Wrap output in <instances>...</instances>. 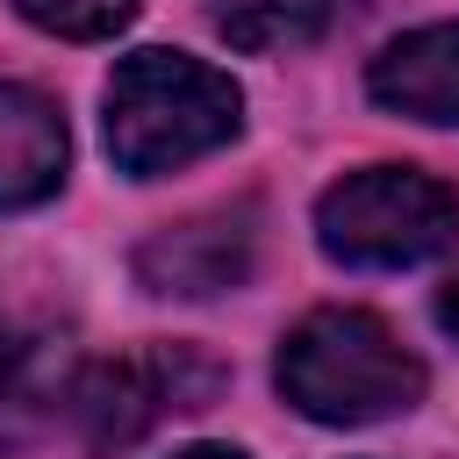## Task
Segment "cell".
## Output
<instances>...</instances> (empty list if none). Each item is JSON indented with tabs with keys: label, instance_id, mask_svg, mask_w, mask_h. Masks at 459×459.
I'll use <instances>...</instances> for the list:
<instances>
[{
	"label": "cell",
	"instance_id": "obj_5",
	"mask_svg": "<svg viewBox=\"0 0 459 459\" xmlns=\"http://www.w3.org/2000/svg\"><path fill=\"white\" fill-rule=\"evenodd\" d=\"M373 100L416 122H459V22H430L394 36L373 72H366Z\"/></svg>",
	"mask_w": 459,
	"mask_h": 459
},
{
	"label": "cell",
	"instance_id": "obj_10",
	"mask_svg": "<svg viewBox=\"0 0 459 459\" xmlns=\"http://www.w3.org/2000/svg\"><path fill=\"white\" fill-rule=\"evenodd\" d=\"M36 29H50V36H65V43H100V36H115L129 14H136V0H14Z\"/></svg>",
	"mask_w": 459,
	"mask_h": 459
},
{
	"label": "cell",
	"instance_id": "obj_2",
	"mask_svg": "<svg viewBox=\"0 0 459 459\" xmlns=\"http://www.w3.org/2000/svg\"><path fill=\"white\" fill-rule=\"evenodd\" d=\"M280 394L316 423H373L423 394V366L380 316L316 308L280 344Z\"/></svg>",
	"mask_w": 459,
	"mask_h": 459
},
{
	"label": "cell",
	"instance_id": "obj_3",
	"mask_svg": "<svg viewBox=\"0 0 459 459\" xmlns=\"http://www.w3.org/2000/svg\"><path fill=\"white\" fill-rule=\"evenodd\" d=\"M316 244L344 265L402 273L459 244V194L416 165H366L344 172L316 201Z\"/></svg>",
	"mask_w": 459,
	"mask_h": 459
},
{
	"label": "cell",
	"instance_id": "obj_4",
	"mask_svg": "<svg viewBox=\"0 0 459 459\" xmlns=\"http://www.w3.org/2000/svg\"><path fill=\"white\" fill-rule=\"evenodd\" d=\"M215 387H222V373L194 344H151V351H129V359H108V366L79 373L65 409L79 416L93 452H122L151 423H165L179 409H208Z\"/></svg>",
	"mask_w": 459,
	"mask_h": 459
},
{
	"label": "cell",
	"instance_id": "obj_7",
	"mask_svg": "<svg viewBox=\"0 0 459 459\" xmlns=\"http://www.w3.org/2000/svg\"><path fill=\"white\" fill-rule=\"evenodd\" d=\"M65 179V115L36 86H0V208H36Z\"/></svg>",
	"mask_w": 459,
	"mask_h": 459
},
{
	"label": "cell",
	"instance_id": "obj_11",
	"mask_svg": "<svg viewBox=\"0 0 459 459\" xmlns=\"http://www.w3.org/2000/svg\"><path fill=\"white\" fill-rule=\"evenodd\" d=\"M437 330H445V337L459 344V273H452V280L437 287Z\"/></svg>",
	"mask_w": 459,
	"mask_h": 459
},
{
	"label": "cell",
	"instance_id": "obj_8",
	"mask_svg": "<svg viewBox=\"0 0 459 459\" xmlns=\"http://www.w3.org/2000/svg\"><path fill=\"white\" fill-rule=\"evenodd\" d=\"M57 402H72L57 337H7L0 344V452L22 445Z\"/></svg>",
	"mask_w": 459,
	"mask_h": 459
},
{
	"label": "cell",
	"instance_id": "obj_12",
	"mask_svg": "<svg viewBox=\"0 0 459 459\" xmlns=\"http://www.w3.org/2000/svg\"><path fill=\"white\" fill-rule=\"evenodd\" d=\"M172 459H244V452H230V445H194V452H172Z\"/></svg>",
	"mask_w": 459,
	"mask_h": 459
},
{
	"label": "cell",
	"instance_id": "obj_1",
	"mask_svg": "<svg viewBox=\"0 0 459 459\" xmlns=\"http://www.w3.org/2000/svg\"><path fill=\"white\" fill-rule=\"evenodd\" d=\"M244 122V93L230 72L186 57V50H129L108 79V158L129 179L179 172L230 143Z\"/></svg>",
	"mask_w": 459,
	"mask_h": 459
},
{
	"label": "cell",
	"instance_id": "obj_9",
	"mask_svg": "<svg viewBox=\"0 0 459 459\" xmlns=\"http://www.w3.org/2000/svg\"><path fill=\"white\" fill-rule=\"evenodd\" d=\"M330 22V0H215V29L237 50H294L316 43Z\"/></svg>",
	"mask_w": 459,
	"mask_h": 459
},
{
	"label": "cell",
	"instance_id": "obj_6",
	"mask_svg": "<svg viewBox=\"0 0 459 459\" xmlns=\"http://www.w3.org/2000/svg\"><path fill=\"white\" fill-rule=\"evenodd\" d=\"M244 265H251V230L230 222V215L158 230V237L136 251V273H143V287H158V294H222V287L244 280Z\"/></svg>",
	"mask_w": 459,
	"mask_h": 459
}]
</instances>
